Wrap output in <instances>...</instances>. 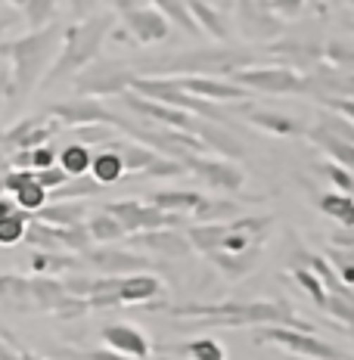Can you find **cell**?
I'll list each match as a JSON object with an SVG mask.
<instances>
[{"instance_id":"1","label":"cell","mask_w":354,"mask_h":360,"mask_svg":"<svg viewBox=\"0 0 354 360\" xmlns=\"http://www.w3.org/2000/svg\"><path fill=\"white\" fill-rule=\"evenodd\" d=\"M165 311L175 317H196L202 326H289L301 329V333H314V326H308L305 320L296 317L289 304L283 302H217V304H175Z\"/></svg>"},{"instance_id":"2","label":"cell","mask_w":354,"mask_h":360,"mask_svg":"<svg viewBox=\"0 0 354 360\" xmlns=\"http://www.w3.org/2000/svg\"><path fill=\"white\" fill-rule=\"evenodd\" d=\"M63 44V25L50 22L47 28L19 37V41H0V59H10V87L6 96L22 100L44 81L47 69L53 65L56 50Z\"/></svg>"},{"instance_id":"3","label":"cell","mask_w":354,"mask_h":360,"mask_svg":"<svg viewBox=\"0 0 354 360\" xmlns=\"http://www.w3.org/2000/svg\"><path fill=\"white\" fill-rule=\"evenodd\" d=\"M115 13H96V16L78 19L69 28H63V44L53 59V65L44 75L41 87H53L65 78H75L81 69H87L94 59H100L103 44L109 41V32L115 28Z\"/></svg>"},{"instance_id":"4","label":"cell","mask_w":354,"mask_h":360,"mask_svg":"<svg viewBox=\"0 0 354 360\" xmlns=\"http://www.w3.org/2000/svg\"><path fill=\"white\" fill-rule=\"evenodd\" d=\"M65 292L75 298H84L87 311L115 304H140L146 307L165 295V286L159 276L153 274H131V276H69L63 283Z\"/></svg>"},{"instance_id":"5","label":"cell","mask_w":354,"mask_h":360,"mask_svg":"<svg viewBox=\"0 0 354 360\" xmlns=\"http://www.w3.org/2000/svg\"><path fill=\"white\" fill-rule=\"evenodd\" d=\"M261 59V53L255 50H246V47H199V50H190V53H177L171 59H159L153 63V69L146 75H162V72H171L175 78L180 75H202V78H212V75H233L239 69H248Z\"/></svg>"},{"instance_id":"6","label":"cell","mask_w":354,"mask_h":360,"mask_svg":"<svg viewBox=\"0 0 354 360\" xmlns=\"http://www.w3.org/2000/svg\"><path fill=\"white\" fill-rule=\"evenodd\" d=\"M137 78V69L112 59H94L87 69L75 75V94L78 96H122L131 90V81Z\"/></svg>"},{"instance_id":"7","label":"cell","mask_w":354,"mask_h":360,"mask_svg":"<svg viewBox=\"0 0 354 360\" xmlns=\"http://www.w3.org/2000/svg\"><path fill=\"white\" fill-rule=\"evenodd\" d=\"M255 345H277V348L298 354L305 360H348V354L336 348V345L317 339L314 333H301V329L289 326H258L252 335Z\"/></svg>"},{"instance_id":"8","label":"cell","mask_w":354,"mask_h":360,"mask_svg":"<svg viewBox=\"0 0 354 360\" xmlns=\"http://www.w3.org/2000/svg\"><path fill=\"white\" fill-rule=\"evenodd\" d=\"M230 81L248 94H305V75L289 65H248V69L233 72Z\"/></svg>"},{"instance_id":"9","label":"cell","mask_w":354,"mask_h":360,"mask_svg":"<svg viewBox=\"0 0 354 360\" xmlns=\"http://www.w3.org/2000/svg\"><path fill=\"white\" fill-rule=\"evenodd\" d=\"M103 212H106L109 217H115L127 236L153 233V230H177L180 224H184V217L180 214H165V212H159V208L146 205V202H137V199L109 202Z\"/></svg>"},{"instance_id":"10","label":"cell","mask_w":354,"mask_h":360,"mask_svg":"<svg viewBox=\"0 0 354 360\" xmlns=\"http://www.w3.org/2000/svg\"><path fill=\"white\" fill-rule=\"evenodd\" d=\"M25 239L28 245H32L34 252H87L90 245V236H87V230H84V224H75V227H53V224H44V221H28V227H25Z\"/></svg>"},{"instance_id":"11","label":"cell","mask_w":354,"mask_h":360,"mask_svg":"<svg viewBox=\"0 0 354 360\" xmlns=\"http://www.w3.org/2000/svg\"><path fill=\"white\" fill-rule=\"evenodd\" d=\"M122 103L131 112H137L140 122H156L159 127H168V131H180V134H190V137H199L202 124L206 118H196L190 112H180L171 106H162L156 100H146V96H134V94H122Z\"/></svg>"},{"instance_id":"12","label":"cell","mask_w":354,"mask_h":360,"mask_svg":"<svg viewBox=\"0 0 354 360\" xmlns=\"http://www.w3.org/2000/svg\"><path fill=\"white\" fill-rule=\"evenodd\" d=\"M184 171H193L202 184H208L217 193H239L243 190V168L230 159H215V155H184L180 159Z\"/></svg>"},{"instance_id":"13","label":"cell","mask_w":354,"mask_h":360,"mask_svg":"<svg viewBox=\"0 0 354 360\" xmlns=\"http://www.w3.org/2000/svg\"><path fill=\"white\" fill-rule=\"evenodd\" d=\"M81 261L90 267H100L103 276H131V274H140V270L153 267V261L143 258L137 252H127V249H118V245H90L87 252H81Z\"/></svg>"},{"instance_id":"14","label":"cell","mask_w":354,"mask_h":360,"mask_svg":"<svg viewBox=\"0 0 354 360\" xmlns=\"http://www.w3.org/2000/svg\"><path fill=\"white\" fill-rule=\"evenodd\" d=\"M233 10H236V22H239V28H243V34L252 37V41H261V44L274 41L286 28V22L280 16H274L258 0H236Z\"/></svg>"},{"instance_id":"15","label":"cell","mask_w":354,"mask_h":360,"mask_svg":"<svg viewBox=\"0 0 354 360\" xmlns=\"http://www.w3.org/2000/svg\"><path fill=\"white\" fill-rule=\"evenodd\" d=\"M118 22H122V28L131 34L134 44H159L171 32L168 19H165L156 6H143V4L134 6V10H127V13H122Z\"/></svg>"},{"instance_id":"16","label":"cell","mask_w":354,"mask_h":360,"mask_svg":"<svg viewBox=\"0 0 354 360\" xmlns=\"http://www.w3.org/2000/svg\"><path fill=\"white\" fill-rule=\"evenodd\" d=\"M50 118H56L59 124H72V127H84V124H109L115 122V112L106 109L100 100H90V96H75V100L56 103L50 109Z\"/></svg>"},{"instance_id":"17","label":"cell","mask_w":354,"mask_h":360,"mask_svg":"<svg viewBox=\"0 0 354 360\" xmlns=\"http://www.w3.org/2000/svg\"><path fill=\"white\" fill-rule=\"evenodd\" d=\"M175 84L184 94L196 96V100H208V103H230V100H248V90H243L233 81H221V78H202V75H180L175 78Z\"/></svg>"},{"instance_id":"18","label":"cell","mask_w":354,"mask_h":360,"mask_svg":"<svg viewBox=\"0 0 354 360\" xmlns=\"http://www.w3.org/2000/svg\"><path fill=\"white\" fill-rule=\"evenodd\" d=\"M56 118H47V115H32V118H22L19 124H13L10 131L4 134V143L13 146V149H34V146H44L50 137L59 131Z\"/></svg>"},{"instance_id":"19","label":"cell","mask_w":354,"mask_h":360,"mask_svg":"<svg viewBox=\"0 0 354 360\" xmlns=\"http://www.w3.org/2000/svg\"><path fill=\"white\" fill-rule=\"evenodd\" d=\"M100 335H103V342L109 345V351H115V354H122V357L146 360L149 351H153V342L131 323H109V326H103Z\"/></svg>"},{"instance_id":"20","label":"cell","mask_w":354,"mask_h":360,"mask_svg":"<svg viewBox=\"0 0 354 360\" xmlns=\"http://www.w3.org/2000/svg\"><path fill=\"white\" fill-rule=\"evenodd\" d=\"M239 115H243L252 127L270 131V134H277V137H296V134H305V127H301L292 115H283V112L255 109V106H248V103H246V106L239 109Z\"/></svg>"},{"instance_id":"21","label":"cell","mask_w":354,"mask_h":360,"mask_svg":"<svg viewBox=\"0 0 354 360\" xmlns=\"http://www.w3.org/2000/svg\"><path fill=\"white\" fill-rule=\"evenodd\" d=\"M65 295V286L53 276H28V311L53 314Z\"/></svg>"},{"instance_id":"22","label":"cell","mask_w":354,"mask_h":360,"mask_svg":"<svg viewBox=\"0 0 354 360\" xmlns=\"http://www.w3.org/2000/svg\"><path fill=\"white\" fill-rule=\"evenodd\" d=\"M131 245H140V249H146V252L168 255V258H184V255H190V243H187V236L177 233V230H153V233H134V236H131Z\"/></svg>"},{"instance_id":"23","label":"cell","mask_w":354,"mask_h":360,"mask_svg":"<svg viewBox=\"0 0 354 360\" xmlns=\"http://www.w3.org/2000/svg\"><path fill=\"white\" fill-rule=\"evenodd\" d=\"M187 13H190V19L196 22V28L206 34H212L215 41H227L230 37V22L224 16L221 10H215L208 0H184Z\"/></svg>"},{"instance_id":"24","label":"cell","mask_w":354,"mask_h":360,"mask_svg":"<svg viewBox=\"0 0 354 360\" xmlns=\"http://www.w3.org/2000/svg\"><path fill=\"white\" fill-rule=\"evenodd\" d=\"M270 56H283V65L289 69H314V65L323 63V47H314V44L305 41H283V44H270L267 47Z\"/></svg>"},{"instance_id":"25","label":"cell","mask_w":354,"mask_h":360,"mask_svg":"<svg viewBox=\"0 0 354 360\" xmlns=\"http://www.w3.org/2000/svg\"><path fill=\"white\" fill-rule=\"evenodd\" d=\"M34 221L53 224V227H75V224H84L87 217V202L84 199H65V202H47L41 212L32 214Z\"/></svg>"},{"instance_id":"26","label":"cell","mask_w":354,"mask_h":360,"mask_svg":"<svg viewBox=\"0 0 354 360\" xmlns=\"http://www.w3.org/2000/svg\"><path fill=\"white\" fill-rule=\"evenodd\" d=\"M199 202H202V193H193V190H162V193H153L146 205L159 208V212H165V214L187 217V214H193V208L199 205Z\"/></svg>"},{"instance_id":"27","label":"cell","mask_w":354,"mask_h":360,"mask_svg":"<svg viewBox=\"0 0 354 360\" xmlns=\"http://www.w3.org/2000/svg\"><path fill=\"white\" fill-rule=\"evenodd\" d=\"M258 258L261 252H212L208 255V261L221 270L224 276H230V280H243V276H248L255 267H258Z\"/></svg>"},{"instance_id":"28","label":"cell","mask_w":354,"mask_h":360,"mask_svg":"<svg viewBox=\"0 0 354 360\" xmlns=\"http://www.w3.org/2000/svg\"><path fill=\"white\" fill-rule=\"evenodd\" d=\"M84 261L75 258L69 252H32V258H28V267L34 270V276H53V274H63V270H75Z\"/></svg>"},{"instance_id":"29","label":"cell","mask_w":354,"mask_h":360,"mask_svg":"<svg viewBox=\"0 0 354 360\" xmlns=\"http://www.w3.org/2000/svg\"><path fill=\"white\" fill-rule=\"evenodd\" d=\"M84 230L90 236V243H100V245H112L118 243V239H125L127 233L122 230V224L115 221V217H109L106 212H94L84 217Z\"/></svg>"},{"instance_id":"30","label":"cell","mask_w":354,"mask_h":360,"mask_svg":"<svg viewBox=\"0 0 354 360\" xmlns=\"http://www.w3.org/2000/svg\"><path fill=\"white\" fill-rule=\"evenodd\" d=\"M190 217H196L193 224H224V221L239 217V205L233 199H208V196H202V202L193 208Z\"/></svg>"},{"instance_id":"31","label":"cell","mask_w":354,"mask_h":360,"mask_svg":"<svg viewBox=\"0 0 354 360\" xmlns=\"http://www.w3.org/2000/svg\"><path fill=\"white\" fill-rule=\"evenodd\" d=\"M171 357L180 360H224V348L215 339H196V342H177L171 348H165Z\"/></svg>"},{"instance_id":"32","label":"cell","mask_w":354,"mask_h":360,"mask_svg":"<svg viewBox=\"0 0 354 360\" xmlns=\"http://www.w3.org/2000/svg\"><path fill=\"white\" fill-rule=\"evenodd\" d=\"M317 208L327 217H333L339 227H354V196H345V193H323L317 199Z\"/></svg>"},{"instance_id":"33","label":"cell","mask_w":354,"mask_h":360,"mask_svg":"<svg viewBox=\"0 0 354 360\" xmlns=\"http://www.w3.org/2000/svg\"><path fill=\"white\" fill-rule=\"evenodd\" d=\"M90 177H94L100 186L118 184V180L125 177V165L112 149H103V153H96L94 159H90Z\"/></svg>"},{"instance_id":"34","label":"cell","mask_w":354,"mask_h":360,"mask_svg":"<svg viewBox=\"0 0 354 360\" xmlns=\"http://www.w3.org/2000/svg\"><path fill=\"white\" fill-rule=\"evenodd\" d=\"M56 159H59V168H63L69 177H84L90 171L94 153H90V146H84V143H69Z\"/></svg>"},{"instance_id":"35","label":"cell","mask_w":354,"mask_h":360,"mask_svg":"<svg viewBox=\"0 0 354 360\" xmlns=\"http://www.w3.org/2000/svg\"><path fill=\"white\" fill-rule=\"evenodd\" d=\"M320 311H327L329 317H336L339 323L345 326H354V292L345 286L342 292H327V298H323V307Z\"/></svg>"},{"instance_id":"36","label":"cell","mask_w":354,"mask_h":360,"mask_svg":"<svg viewBox=\"0 0 354 360\" xmlns=\"http://www.w3.org/2000/svg\"><path fill=\"white\" fill-rule=\"evenodd\" d=\"M53 165H56V149L50 143L34 146V149H19L13 155V168H19V171H25V168L41 171V168H53Z\"/></svg>"},{"instance_id":"37","label":"cell","mask_w":354,"mask_h":360,"mask_svg":"<svg viewBox=\"0 0 354 360\" xmlns=\"http://www.w3.org/2000/svg\"><path fill=\"white\" fill-rule=\"evenodd\" d=\"M100 193V184H96L94 177H69L59 190L53 193H47V199H53V202H65V199H90V196H96Z\"/></svg>"},{"instance_id":"38","label":"cell","mask_w":354,"mask_h":360,"mask_svg":"<svg viewBox=\"0 0 354 360\" xmlns=\"http://www.w3.org/2000/svg\"><path fill=\"white\" fill-rule=\"evenodd\" d=\"M149 6H156V10L162 13L168 22H175L177 28H184L187 34H199V28H196V22L190 19V13H187L184 0H149Z\"/></svg>"},{"instance_id":"39","label":"cell","mask_w":354,"mask_h":360,"mask_svg":"<svg viewBox=\"0 0 354 360\" xmlns=\"http://www.w3.org/2000/svg\"><path fill=\"white\" fill-rule=\"evenodd\" d=\"M22 13H25V22L32 32L47 28L56 16V0H25V4H22Z\"/></svg>"},{"instance_id":"40","label":"cell","mask_w":354,"mask_h":360,"mask_svg":"<svg viewBox=\"0 0 354 360\" xmlns=\"http://www.w3.org/2000/svg\"><path fill=\"white\" fill-rule=\"evenodd\" d=\"M0 298L16 307H28V276L0 274Z\"/></svg>"},{"instance_id":"41","label":"cell","mask_w":354,"mask_h":360,"mask_svg":"<svg viewBox=\"0 0 354 360\" xmlns=\"http://www.w3.org/2000/svg\"><path fill=\"white\" fill-rule=\"evenodd\" d=\"M32 221V214H25L22 208H16L13 214L0 217V245H16L25 236V227Z\"/></svg>"},{"instance_id":"42","label":"cell","mask_w":354,"mask_h":360,"mask_svg":"<svg viewBox=\"0 0 354 360\" xmlns=\"http://www.w3.org/2000/svg\"><path fill=\"white\" fill-rule=\"evenodd\" d=\"M317 171L336 186V193L354 196V174L348 168H342V165H336V162H323V165H317Z\"/></svg>"},{"instance_id":"43","label":"cell","mask_w":354,"mask_h":360,"mask_svg":"<svg viewBox=\"0 0 354 360\" xmlns=\"http://www.w3.org/2000/svg\"><path fill=\"white\" fill-rule=\"evenodd\" d=\"M327 261L336 270L342 286H354V249H333L327 255Z\"/></svg>"},{"instance_id":"44","label":"cell","mask_w":354,"mask_h":360,"mask_svg":"<svg viewBox=\"0 0 354 360\" xmlns=\"http://www.w3.org/2000/svg\"><path fill=\"white\" fill-rule=\"evenodd\" d=\"M317 127L329 131V134H333V137H339V140H348V143H354V124L348 122V118H342V115H336V112H329V109L320 112Z\"/></svg>"},{"instance_id":"45","label":"cell","mask_w":354,"mask_h":360,"mask_svg":"<svg viewBox=\"0 0 354 360\" xmlns=\"http://www.w3.org/2000/svg\"><path fill=\"white\" fill-rule=\"evenodd\" d=\"M292 276H296V283H298V286H301V289L308 292V295L314 298V304L323 307V298H327V289H323V283L317 280V276H314L308 267H296V270H292Z\"/></svg>"},{"instance_id":"46","label":"cell","mask_w":354,"mask_h":360,"mask_svg":"<svg viewBox=\"0 0 354 360\" xmlns=\"http://www.w3.org/2000/svg\"><path fill=\"white\" fill-rule=\"evenodd\" d=\"M115 137V127H109V124H84V127H78V143H103L106 146L109 140Z\"/></svg>"},{"instance_id":"47","label":"cell","mask_w":354,"mask_h":360,"mask_svg":"<svg viewBox=\"0 0 354 360\" xmlns=\"http://www.w3.org/2000/svg\"><path fill=\"white\" fill-rule=\"evenodd\" d=\"M258 4H265L274 16H280L283 22L286 19H296L301 16V10H305V4L308 0H258Z\"/></svg>"},{"instance_id":"48","label":"cell","mask_w":354,"mask_h":360,"mask_svg":"<svg viewBox=\"0 0 354 360\" xmlns=\"http://www.w3.org/2000/svg\"><path fill=\"white\" fill-rule=\"evenodd\" d=\"M184 174V165L175 162V159H159L156 165H149L146 171H140V180H156V177H177Z\"/></svg>"},{"instance_id":"49","label":"cell","mask_w":354,"mask_h":360,"mask_svg":"<svg viewBox=\"0 0 354 360\" xmlns=\"http://www.w3.org/2000/svg\"><path fill=\"white\" fill-rule=\"evenodd\" d=\"M34 174V180L37 184L44 186V190L47 193H53V190H59V186L65 184V180H69V174H65L63 168H59V165H53V168H41V171H32Z\"/></svg>"},{"instance_id":"50","label":"cell","mask_w":354,"mask_h":360,"mask_svg":"<svg viewBox=\"0 0 354 360\" xmlns=\"http://www.w3.org/2000/svg\"><path fill=\"white\" fill-rule=\"evenodd\" d=\"M320 106L336 112V115L348 118V122L354 124V100H342V96H320Z\"/></svg>"},{"instance_id":"51","label":"cell","mask_w":354,"mask_h":360,"mask_svg":"<svg viewBox=\"0 0 354 360\" xmlns=\"http://www.w3.org/2000/svg\"><path fill=\"white\" fill-rule=\"evenodd\" d=\"M333 245L336 249H354V227H339L333 233Z\"/></svg>"},{"instance_id":"52","label":"cell","mask_w":354,"mask_h":360,"mask_svg":"<svg viewBox=\"0 0 354 360\" xmlns=\"http://www.w3.org/2000/svg\"><path fill=\"white\" fill-rule=\"evenodd\" d=\"M94 4H96V0H69L72 16H75V19H87L90 10H94Z\"/></svg>"},{"instance_id":"53","label":"cell","mask_w":354,"mask_h":360,"mask_svg":"<svg viewBox=\"0 0 354 360\" xmlns=\"http://www.w3.org/2000/svg\"><path fill=\"white\" fill-rule=\"evenodd\" d=\"M109 6L118 13V16H122V13L134 10V6H140V0H109Z\"/></svg>"},{"instance_id":"54","label":"cell","mask_w":354,"mask_h":360,"mask_svg":"<svg viewBox=\"0 0 354 360\" xmlns=\"http://www.w3.org/2000/svg\"><path fill=\"white\" fill-rule=\"evenodd\" d=\"M6 335V333H4ZM6 339H10V335H6ZM13 342V348H16V354H19V360H44V357H37V354H32V351H25V348H19L16 345V339H10Z\"/></svg>"},{"instance_id":"55","label":"cell","mask_w":354,"mask_h":360,"mask_svg":"<svg viewBox=\"0 0 354 360\" xmlns=\"http://www.w3.org/2000/svg\"><path fill=\"white\" fill-rule=\"evenodd\" d=\"M13 212H16V202H13V196H10V199H4V196H0V217L13 214Z\"/></svg>"},{"instance_id":"56","label":"cell","mask_w":354,"mask_h":360,"mask_svg":"<svg viewBox=\"0 0 354 360\" xmlns=\"http://www.w3.org/2000/svg\"><path fill=\"white\" fill-rule=\"evenodd\" d=\"M208 4H212V6H215V10L227 13V10H233V4H236V0H208Z\"/></svg>"},{"instance_id":"57","label":"cell","mask_w":354,"mask_h":360,"mask_svg":"<svg viewBox=\"0 0 354 360\" xmlns=\"http://www.w3.org/2000/svg\"><path fill=\"white\" fill-rule=\"evenodd\" d=\"M13 25H16V16H0V37H4V32H10Z\"/></svg>"},{"instance_id":"58","label":"cell","mask_w":354,"mask_h":360,"mask_svg":"<svg viewBox=\"0 0 354 360\" xmlns=\"http://www.w3.org/2000/svg\"><path fill=\"white\" fill-rule=\"evenodd\" d=\"M0 360H19L16 348H6V345H0Z\"/></svg>"},{"instance_id":"59","label":"cell","mask_w":354,"mask_h":360,"mask_svg":"<svg viewBox=\"0 0 354 360\" xmlns=\"http://www.w3.org/2000/svg\"><path fill=\"white\" fill-rule=\"evenodd\" d=\"M0 87H4V94H6V87H10V69H6L4 63H0Z\"/></svg>"},{"instance_id":"60","label":"cell","mask_w":354,"mask_h":360,"mask_svg":"<svg viewBox=\"0 0 354 360\" xmlns=\"http://www.w3.org/2000/svg\"><path fill=\"white\" fill-rule=\"evenodd\" d=\"M10 4H13V6H19V10H22V4H25V0H10Z\"/></svg>"},{"instance_id":"61","label":"cell","mask_w":354,"mask_h":360,"mask_svg":"<svg viewBox=\"0 0 354 360\" xmlns=\"http://www.w3.org/2000/svg\"><path fill=\"white\" fill-rule=\"evenodd\" d=\"M348 335H351V339H354V326H348Z\"/></svg>"},{"instance_id":"62","label":"cell","mask_w":354,"mask_h":360,"mask_svg":"<svg viewBox=\"0 0 354 360\" xmlns=\"http://www.w3.org/2000/svg\"><path fill=\"white\" fill-rule=\"evenodd\" d=\"M327 4H339V0H327Z\"/></svg>"},{"instance_id":"63","label":"cell","mask_w":354,"mask_h":360,"mask_svg":"<svg viewBox=\"0 0 354 360\" xmlns=\"http://www.w3.org/2000/svg\"><path fill=\"white\" fill-rule=\"evenodd\" d=\"M345 4H351V6H354V0H345Z\"/></svg>"}]
</instances>
